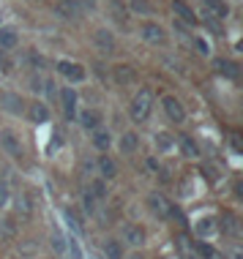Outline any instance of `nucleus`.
<instances>
[{
	"label": "nucleus",
	"instance_id": "f257e3e1",
	"mask_svg": "<svg viewBox=\"0 0 243 259\" xmlns=\"http://www.w3.org/2000/svg\"><path fill=\"white\" fill-rule=\"evenodd\" d=\"M150 109H153V93L148 88H140L131 99V107H129V115L134 123H145L150 117Z\"/></svg>",
	"mask_w": 243,
	"mask_h": 259
},
{
	"label": "nucleus",
	"instance_id": "f03ea898",
	"mask_svg": "<svg viewBox=\"0 0 243 259\" xmlns=\"http://www.w3.org/2000/svg\"><path fill=\"white\" fill-rule=\"evenodd\" d=\"M0 148H3V153H9L11 158H22V156H25L22 139L14 134L11 128H3V131H0Z\"/></svg>",
	"mask_w": 243,
	"mask_h": 259
},
{
	"label": "nucleus",
	"instance_id": "7ed1b4c3",
	"mask_svg": "<svg viewBox=\"0 0 243 259\" xmlns=\"http://www.w3.org/2000/svg\"><path fill=\"white\" fill-rule=\"evenodd\" d=\"M58 74L63 76L68 85H74V82H82V79L88 76L85 66H82V63H74V60H60V63H58Z\"/></svg>",
	"mask_w": 243,
	"mask_h": 259
},
{
	"label": "nucleus",
	"instance_id": "20e7f679",
	"mask_svg": "<svg viewBox=\"0 0 243 259\" xmlns=\"http://www.w3.org/2000/svg\"><path fill=\"white\" fill-rule=\"evenodd\" d=\"M142 38L145 44H153V47H167V30L158 22H145L142 25Z\"/></svg>",
	"mask_w": 243,
	"mask_h": 259
},
{
	"label": "nucleus",
	"instance_id": "39448f33",
	"mask_svg": "<svg viewBox=\"0 0 243 259\" xmlns=\"http://www.w3.org/2000/svg\"><path fill=\"white\" fill-rule=\"evenodd\" d=\"M161 107H164L167 117H170L172 123H183V120H186V107L175 99V96H164V99H161Z\"/></svg>",
	"mask_w": 243,
	"mask_h": 259
},
{
	"label": "nucleus",
	"instance_id": "423d86ee",
	"mask_svg": "<svg viewBox=\"0 0 243 259\" xmlns=\"http://www.w3.org/2000/svg\"><path fill=\"white\" fill-rule=\"evenodd\" d=\"M145 229L140 227V224H126L123 227V243L126 246H131V248H142L145 246Z\"/></svg>",
	"mask_w": 243,
	"mask_h": 259
},
{
	"label": "nucleus",
	"instance_id": "0eeeda50",
	"mask_svg": "<svg viewBox=\"0 0 243 259\" xmlns=\"http://www.w3.org/2000/svg\"><path fill=\"white\" fill-rule=\"evenodd\" d=\"M172 11H175L178 22H183V25H189V27L197 25V14H194V9L186 3V0H172Z\"/></svg>",
	"mask_w": 243,
	"mask_h": 259
},
{
	"label": "nucleus",
	"instance_id": "6e6552de",
	"mask_svg": "<svg viewBox=\"0 0 243 259\" xmlns=\"http://www.w3.org/2000/svg\"><path fill=\"white\" fill-rule=\"evenodd\" d=\"M0 104H3V109L9 112V115H25V99L17 93H11V90H6V93L0 96Z\"/></svg>",
	"mask_w": 243,
	"mask_h": 259
},
{
	"label": "nucleus",
	"instance_id": "1a4fd4ad",
	"mask_svg": "<svg viewBox=\"0 0 243 259\" xmlns=\"http://www.w3.org/2000/svg\"><path fill=\"white\" fill-rule=\"evenodd\" d=\"M112 79H115L120 88H129V85H134V79H137V71H134V66H129V63H120V66H115V71H112Z\"/></svg>",
	"mask_w": 243,
	"mask_h": 259
},
{
	"label": "nucleus",
	"instance_id": "9d476101",
	"mask_svg": "<svg viewBox=\"0 0 243 259\" xmlns=\"http://www.w3.org/2000/svg\"><path fill=\"white\" fill-rule=\"evenodd\" d=\"M93 44L99 47L101 52H112V50H115V36H112V30L99 27V30L93 33Z\"/></svg>",
	"mask_w": 243,
	"mask_h": 259
},
{
	"label": "nucleus",
	"instance_id": "9b49d317",
	"mask_svg": "<svg viewBox=\"0 0 243 259\" xmlns=\"http://www.w3.org/2000/svg\"><path fill=\"white\" fill-rule=\"evenodd\" d=\"M27 117H30L33 123H47L50 120V109H47L44 101H30V107H25Z\"/></svg>",
	"mask_w": 243,
	"mask_h": 259
},
{
	"label": "nucleus",
	"instance_id": "f8f14e48",
	"mask_svg": "<svg viewBox=\"0 0 243 259\" xmlns=\"http://www.w3.org/2000/svg\"><path fill=\"white\" fill-rule=\"evenodd\" d=\"M148 207L156 219H167V215H170V205L164 202L161 194H148Z\"/></svg>",
	"mask_w": 243,
	"mask_h": 259
},
{
	"label": "nucleus",
	"instance_id": "ddd939ff",
	"mask_svg": "<svg viewBox=\"0 0 243 259\" xmlns=\"http://www.w3.org/2000/svg\"><path fill=\"white\" fill-rule=\"evenodd\" d=\"M63 115H66V120H74V117H77V90L74 88L63 90Z\"/></svg>",
	"mask_w": 243,
	"mask_h": 259
},
{
	"label": "nucleus",
	"instance_id": "4468645a",
	"mask_svg": "<svg viewBox=\"0 0 243 259\" xmlns=\"http://www.w3.org/2000/svg\"><path fill=\"white\" fill-rule=\"evenodd\" d=\"M19 44V33L14 27H0V50H14Z\"/></svg>",
	"mask_w": 243,
	"mask_h": 259
},
{
	"label": "nucleus",
	"instance_id": "2eb2a0df",
	"mask_svg": "<svg viewBox=\"0 0 243 259\" xmlns=\"http://www.w3.org/2000/svg\"><path fill=\"white\" fill-rule=\"evenodd\" d=\"M79 123L85 125L88 131H96V128L101 125V115H99L96 109H82V112H79Z\"/></svg>",
	"mask_w": 243,
	"mask_h": 259
},
{
	"label": "nucleus",
	"instance_id": "dca6fc26",
	"mask_svg": "<svg viewBox=\"0 0 243 259\" xmlns=\"http://www.w3.org/2000/svg\"><path fill=\"white\" fill-rule=\"evenodd\" d=\"M93 145H96V150H101V153H107L109 148H112V137H109V131H104L101 125L93 131Z\"/></svg>",
	"mask_w": 243,
	"mask_h": 259
},
{
	"label": "nucleus",
	"instance_id": "f3484780",
	"mask_svg": "<svg viewBox=\"0 0 243 259\" xmlns=\"http://www.w3.org/2000/svg\"><path fill=\"white\" fill-rule=\"evenodd\" d=\"M137 145H140V137H137L134 131H126V134L120 137V145H117V148H120L123 156H131V153L137 150Z\"/></svg>",
	"mask_w": 243,
	"mask_h": 259
},
{
	"label": "nucleus",
	"instance_id": "a211bd4d",
	"mask_svg": "<svg viewBox=\"0 0 243 259\" xmlns=\"http://www.w3.org/2000/svg\"><path fill=\"white\" fill-rule=\"evenodd\" d=\"M104 256L107 259H123V246H120V240H112V237H109V240H104Z\"/></svg>",
	"mask_w": 243,
	"mask_h": 259
},
{
	"label": "nucleus",
	"instance_id": "6ab92c4d",
	"mask_svg": "<svg viewBox=\"0 0 243 259\" xmlns=\"http://www.w3.org/2000/svg\"><path fill=\"white\" fill-rule=\"evenodd\" d=\"M99 172H101L104 180H112L115 175H117V166L112 164V158H109V156H101L99 158Z\"/></svg>",
	"mask_w": 243,
	"mask_h": 259
},
{
	"label": "nucleus",
	"instance_id": "aec40b11",
	"mask_svg": "<svg viewBox=\"0 0 243 259\" xmlns=\"http://www.w3.org/2000/svg\"><path fill=\"white\" fill-rule=\"evenodd\" d=\"M205 6L211 9V14H213V17H219V19L230 14V6H227L224 0H205Z\"/></svg>",
	"mask_w": 243,
	"mask_h": 259
},
{
	"label": "nucleus",
	"instance_id": "412c9836",
	"mask_svg": "<svg viewBox=\"0 0 243 259\" xmlns=\"http://www.w3.org/2000/svg\"><path fill=\"white\" fill-rule=\"evenodd\" d=\"M129 9L134 14H142V17H150L153 14V3H148V0H129Z\"/></svg>",
	"mask_w": 243,
	"mask_h": 259
},
{
	"label": "nucleus",
	"instance_id": "4be33fe9",
	"mask_svg": "<svg viewBox=\"0 0 243 259\" xmlns=\"http://www.w3.org/2000/svg\"><path fill=\"white\" fill-rule=\"evenodd\" d=\"M216 66H219V74L230 76V79H238V66H235L232 60H219Z\"/></svg>",
	"mask_w": 243,
	"mask_h": 259
},
{
	"label": "nucleus",
	"instance_id": "5701e85b",
	"mask_svg": "<svg viewBox=\"0 0 243 259\" xmlns=\"http://www.w3.org/2000/svg\"><path fill=\"white\" fill-rule=\"evenodd\" d=\"M109 11H112L115 14V19H117V25H123V27H126V9H123V6H120V0H112V3H109Z\"/></svg>",
	"mask_w": 243,
	"mask_h": 259
},
{
	"label": "nucleus",
	"instance_id": "b1692460",
	"mask_svg": "<svg viewBox=\"0 0 243 259\" xmlns=\"http://www.w3.org/2000/svg\"><path fill=\"white\" fill-rule=\"evenodd\" d=\"M180 145H183V153H186V156H189V158H197V156H199V148H197V145H194V139L183 137V139H180Z\"/></svg>",
	"mask_w": 243,
	"mask_h": 259
},
{
	"label": "nucleus",
	"instance_id": "393cba45",
	"mask_svg": "<svg viewBox=\"0 0 243 259\" xmlns=\"http://www.w3.org/2000/svg\"><path fill=\"white\" fill-rule=\"evenodd\" d=\"M66 251H68V256H71V259H82V251H79V246H77V240H74V237H68Z\"/></svg>",
	"mask_w": 243,
	"mask_h": 259
},
{
	"label": "nucleus",
	"instance_id": "a878e982",
	"mask_svg": "<svg viewBox=\"0 0 243 259\" xmlns=\"http://www.w3.org/2000/svg\"><path fill=\"white\" fill-rule=\"evenodd\" d=\"M9 197H11V194H9V186H6V183H0V207H6V205H9Z\"/></svg>",
	"mask_w": 243,
	"mask_h": 259
},
{
	"label": "nucleus",
	"instance_id": "bb28decb",
	"mask_svg": "<svg viewBox=\"0 0 243 259\" xmlns=\"http://www.w3.org/2000/svg\"><path fill=\"white\" fill-rule=\"evenodd\" d=\"M63 3H68V6H71V3H79L82 9H93V6H96V0H63Z\"/></svg>",
	"mask_w": 243,
	"mask_h": 259
},
{
	"label": "nucleus",
	"instance_id": "cd10ccee",
	"mask_svg": "<svg viewBox=\"0 0 243 259\" xmlns=\"http://www.w3.org/2000/svg\"><path fill=\"white\" fill-rule=\"evenodd\" d=\"M194 47H197L202 55H208V41H205V38H197V41H194Z\"/></svg>",
	"mask_w": 243,
	"mask_h": 259
},
{
	"label": "nucleus",
	"instance_id": "c85d7f7f",
	"mask_svg": "<svg viewBox=\"0 0 243 259\" xmlns=\"http://www.w3.org/2000/svg\"><path fill=\"white\" fill-rule=\"evenodd\" d=\"M90 188H93V191L99 194V199H104V183H99V180H96V183L90 186Z\"/></svg>",
	"mask_w": 243,
	"mask_h": 259
},
{
	"label": "nucleus",
	"instance_id": "c756f323",
	"mask_svg": "<svg viewBox=\"0 0 243 259\" xmlns=\"http://www.w3.org/2000/svg\"><path fill=\"white\" fill-rule=\"evenodd\" d=\"M0 66H3V58H0Z\"/></svg>",
	"mask_w": 243,
	"mask_h": 259
}]
</instances>
